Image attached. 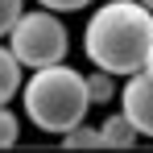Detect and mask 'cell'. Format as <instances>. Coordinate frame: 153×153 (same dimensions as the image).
Masks as SVG:
<instances>
[{"label":"cell","mask_w":153,"mask_h":153,"mask_svg":"<svg viewBox=\"0 0 153 153\" xmlns=\"http://www.w3.org/2000/svg\"><path fill=\"white\" fill-rule=\"evenodd\" d=\"M120 112H124L137 137H153V75L132 71L128 83L120 87Z\"/></svg>","instance_id":"4"},{"label":"cell","mask_w":153,"mask_h":153,"mask_svg":"<svg viewBox=\"0 0 153 153\" xmlns=\"http://www.w3.org/2000/svg\"><path fill=\"white\" fill-rule=\"evenodd\" d=\"M141 4H145V8H153V0H141Z\"/></svg>","instance_id":"13"},{"label":"cell","mask_w":153,"mask_h":153,"mask_svg":"<svg viewBox=\"0 0 153 153\" xmlns=\"http://www.w3.org/2000/svg\"><path fill=\"white\" fill-rule=\"evenodd\" d=\"M149 46H153V8H145L141 0H108L87 17L83 50L108 75L128 79L132 71H141Z\"/></svg>","instance_id":"1"},{"label":"cell","mask_w":153,"mask_h":153,"mask_svg":"<svg viewBox=\"0 0 153 153\" xmlns=\"http://www.w3.org/2000/svg\"><path fill=\"white\" fill-rule=\"evenodd\" d=\"M66 46H71V33L62 25V17L54 8H33V13H21L17 25L8 29V50L17 54V62L37 71V66H50V62H62L66 58Z\"/></svg>","instance_id":"3"},{"label":"cell","mask_w":153,"mask_h":153,"mask_svg":"<svg viewBox=\"0 0 153 153\" xmlns=\"http://www.w3.org/2000/svg\"><path fill=\"white\" fill-rule=\"evenodd\" d=\"M103 145V132L100 128H87V124H75L62 132V149H100Z\"/></svg>","instance_id":"7"},{"label":"cell","mask_w":153,"mask_h":153,"mask_svg":"<svg viewBox=\"0 0 153 153\" xmlns=\"http://www.w3.org/2000/svg\"><path fill=\"white\" fill-rule=\"evenodd\" d=\"M21 62H17V54L8 50V46H0V103H8L17 91H21Z\"/></svg>","instance_id":"6"},{"label":"cell","mask_w":153,"mask_h":153,"mask_svg":"<svg viewBox=\"0 0 153 153\" xmlns=\"http://www.w3.org/2000/svg\"><path fill=\"white\" fill-rule=\"evenodd\" d=\"M21 13H25V0H0V37H8V29L17 25Z\"/></svg>","instance_id":"10"},{"label":"cell","mask_w":153,"mask_h":153,"mask_svg":"<svg viewBox=\"0 0 153 153\" xmlns=\"http://www.w3.org/2000/svg\"><path fill=\"white\" fill-rule=\"evenodd\" d=\"M42 8H54V13H79V8H87V4H95V0H37Z\"/></svg>","instance_id":"11"},{"label":"cell","mask_w":153,"mask_h":153,"mask_svg":"<svg viewBox=\"0 0 153 153\" xmlns=\"http://www.w3.org/2000/svg\"><path fill=\"white\" fill-rule=\"evenodd\" d=\"M141 71H145V75H153V46H149V54H145V62H141Z\"/></svg>","instance_id":"12"},{"label":"cell","mask_w":153,"mask_h":153,"mask_svg":"<svg viewBox=\"0 0 153 153\" xmlns=\"http://www.w3.org/2000/svg\"><path fill=\"white\" fill-rule=\"evenodd\" d=\"M17 137H21V124H17V116L8 112V103H0V149L17 145Z\"/></svg>","instance_id":"9"},{"label":"cell","mask_w":153,"mask_h":153,"mask_svg":"<svg viewBox=\"0 0 153 153\" xmlns=\"http://www.w3.org/2000/svg\"><path fill=\"white\" fill-rule=\"evenodd\" d=\"M100 132H103V145H108V149H128V145H137V128H132V120H128L124 112L108 116L100 124Z\"/></svg>","instance_id":"5"},{"label":"cell","mask_w":153,"mask_h":153,"mask_svg":"<svg viewBox=\"0 0 153 153\" xmlns=\"http://www.w3.org/2000/svg\"><path fill=\"white\" fill-rule=\"evenodd\" d=\"M112 95H116V75H108V71L95 66V75H87V100L91 103H108Z\"/></svg>","instance_id":"8"},{"label":"cell","mask_w":153,"mask_h":153,"mask_svg":"<svg viewBox=\"0 0 153 153\" xmlns=\"http://www.w3.org/2000/svg\"><path fill=\"white\" fill-rule=\"evenodd\" d=\"M21 103H25V116L42 132L62 137L66 128L87 120V108H91V100H87V75H79L66 62L37 66L33 79L21 83Z\"/></svg>","instance_id":"2"}]
</instances>
